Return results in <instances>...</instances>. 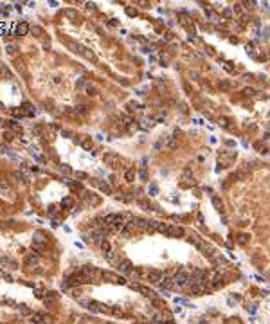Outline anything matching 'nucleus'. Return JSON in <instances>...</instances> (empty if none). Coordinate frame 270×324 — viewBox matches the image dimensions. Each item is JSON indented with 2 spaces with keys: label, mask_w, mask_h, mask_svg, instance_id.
I'll return each instance as SVG.
<instances>
[{
  "label": "nucleus",
  "mask_w": 270,
  "mask_h": 324,
  "mask_svg": "<svg viewBox=\"0 0 270 324\" xmlns=\"http://www.w3.org/2000/svg\"><path fill=\"white\" fill-rule=\"evenodd\" d=\"M78 272H79V276L83 277V283H92V281H96V277L99 276V270H97L96 267H90V265L81 267Z\"/></svg>",
  "instance_id": "nucleus-1"
},
{
  "label": "nucleus",
  "mask_w": 270,
  "mask_h": 324,
  "mask_svg": "<svg viewBox=\"0 0 270 324\" xmlns=\"http://www.w3.org/2000/svg\"><path fill=\"white\" fill-rule=\"evenodd\" d=\"M189 281H191V276L187 272H184V270H180V272H176L175 277H173V283H175V288H185L189 285Z\"/></svg>",
  "instance_id": "nucleus-2"
},
{
  "label": "nucleus",
  "mask_w": 270,
  "mask_h": 324,
  "mask_svg": "<svg viewBox=\"0 0 270 324\" xmlns=\"http://www.w3.org/2000/svg\"><path fill=\"white\" fill-rule=\"evenodd\" d=\"M45 247H47V238L41 232H34V236H33V248L34 250H43Z\"/></svg>",
  "instance_id": "nucleus-3"
},
{
  "label": "nucleus",
  "mask_w": 270,
  "mask_h": 324,
  "mask_svg": "<svg viewBox=\"0 0 270 324\" xmlns=\"http://www.w3.org/2000/svg\"><path fill=\"white\" fill-rule=\"evenodd\" d=\"M90 311H94V313H97V311H103V313H106V311H110L108 310V306H105L103 302H97V301H87V302H83Z\"/></svg>",
  "instance_id": "nucleus-4"
},
{
  "label": "nucleus",
  "mask_w": 270,
  "mask_h": 324,
  "mask_svg": "<svg viewBox=\"0 0 270 324\" xmlns=\"http://www.w3.org/2000/svg\"><path fill=\"white\" fill-rule=\"evenodd\" d=\"M182 234H184V229H182L180 225H173V223L168 225L166 236H169V238H178V236H182Z\"/></svg>",
  "instance_id": "nucleus-5"
},
{
  "label": "nucleus",
  "mask_w": 270,
  "mask_h": 324,
  "mask_svg": "<svg viewBox=\"0 0 270 324\" xmlns=\"http://www.w3.org/2000/svg\"><path fill=\"white\" fill-rule=\"evenodd\" d=\"M119 162H121V159H119L115 153H106L105 155V164L110 166V168H113V169L119 168Z\"/></svg>",
  "instance_id": "nucleus-6"
},
{
  "label": "nucleus",
  "mask_w": 270,
  "mask_h": 324,
  "mask_svg": "<svg viewBox=\"0 0 270 324\" xmlns=\"http://www.w3.org/2000/svg\"><path fill=\"white\" fill-rule=\"evenodd\" d=\"M101 276H103V279H105V281H110V283H115V285H121V283H124V279H122V277L115 276L113 272H108V270H105V272H103Z\"/></svg>",
  "instance_id": "nucleus-7"
},
{
  "label": "nucleus",
  "mask_w": 270,
  "mask_h": 324,
  "mask_svg": "<svg viewBox=\"0 0 270 324\" xmlns=\"http://www.w3.org/2000/svg\"><path fill=\"white\" fill-rule=\"evenodd\" d=\"M164 279V274L160 272V270H150V272H148V281H150V283H160V281Z\"/></svg>",
  "instance_id": "nucleus-8"
},
{
  "label": "nucleus",
  "mask_w": 270,
  "mask_h": 324,
  "mask_svg": "<svg viewBox=\"0 0 270 324\" xmlns=\"http://www.w3.org/2000/svg\"><path fill=\"white\" fill-rule=\"evenodd\" d=\"M220 286H223V276L214 274V276L209 279V288L214 290V288H220Z\"/></svg>",
  "instance_id": "nucleus-9"
},
{
  "label": "nucleus",
  "mask_w": 270,
  "mask_h": 324,
  "mask_svg": "<svg viewBox=\"0 0 270 324\" xmlns=\"http://www.w3.org/2000/svg\"><path fill=\"white\" fill-rule=\"evenodd\" d=\"M119 270H121L122 274H126V276L133 274V265H132V261H128V259L121 261V263H119Z\"/></svg>",
  "instance_id": "nucleus-10"
},
{
  "label": "nucleus",
  "mask_w": 270,
  "mask_h": 324,
  "mask_svg": "<svg viewBox=\"0 0 270 324\" xmlns=\"http://www.w3.org/2000/svg\"><path fill=\"white\" fill-rule=\"evenodd\" d=\"M160 290H166V292H169V290H175V283H173V277H164L160 281Z\"/></svg>",
  "instance_id": "nucleus-11"
},
{
  "label": "nucleus",
  "mask_w": 270,
  "mask_h": 324,
  "mask_svg": "<svg viewBox=\"0 0 270 324\" xmlns=\"http://www.w3.org/2000/svg\"><path fill=\"white\" fill-rule=\"evenodd\" d=\"M78 142H79L81 148H85V150H92V141H90L88 135H79Z\"/></svg>",
  "instance_id": "nucleus-12"
},
{
  "label": "nucleus",
  "mask_w": 270,
  "mask_h": 324,
  "mask_svg": "<svg viewBox=\"0 0 270 324\" xmlns=\"http://www.w3.org/2000/svg\"><path fill=\"white\" fill-rule=\"evenodd\" d=\"M29 31H31V27H29L27 22H20L18 27H16V36H25Z\"/></svg>",
  "instance_id": "nucleus-13"
},
{
  "label": "nucleus",
  "mask_w": 270,
  "mask_h": 324,
  "mask_svg": "<svg viewBox=\"0 0 270 324\" xmlns=\"http://www.w3.org/2000/svg\"><path fill=\"white\" fill-rule=\"evenodd\" d=\"M22 113L24 115H34V108H33V104H29V103H24V106H22Z\"/></svg>",
  "instance_id": "nucleus-14"
},
{
  "label": "nucleus",
  "mask_w": 270,
  "mask_h": 324,
  "mask_svg": "<svg viewBox=\"0 0 270 324\" xmlns=\"http://www.w3.org/2000/svg\"><path fill=\"white\" fill-rule=\"evenodd\" d=\"M85 92H87V96H97V87L96 85H90V83H87L85 85Z\"/></svg>",
  "instance_id": "nucleus-15"
},
{
  "label": "nucleus",
  "mask_w": 270,
  "mask_h": 324,
  "mask_svg": "<svg viewBox=\"0 0 270 324\" xmlns=\"http://www.w3.org/2000/svg\"><path fill=\"white\" fill-rule=\"evenodd\" d=\"M31 322L33 324H45V317L41 315V313H34L33 317H31Z\"/></svg>",
  "instance_id": "nucleus-16"
},
{
  "label": "nucleus",
  "mask_w": 270,
  "mask_h": 324,
  "mask_svg": "<svg viewBox=\"0 0 270 324\" xmlns=\"http://www.w3.org/2000/svg\"><path fill=\"white\" fill-rule=\"evenodd\" d=\"M25 263H27V265H36V263H38V254L31 252V254L25 258Z\"/></svg>",
  "instance_id": "nucleus-17"
},
{
  "label": "nucleus",
  "mask_w": 270,
  "mask_h": 324,
  "mask_svg": "<svg viewBox=\"0 0 270 324\" xmlns=\"http://www.w3.org/2000/svg\"><path fill=\"white\" fill-rule=\"evenodd\" d=\"M248 238H250V236L245 234V232L238 234V243H240V245H247V243H248Z\"/></svg>",
  "instance_id": "nucleus-18"
},
{
  "label": "nucleus",
  "mask_w": 270,
  "mask_h": 324,
  "mask_svg": "<svg viewBox=\"0 0 270 324\" xmlns=\"http://www.w3.org/2000/svg\"><path fill=\"white\" fill-rule=\"evenodd\" d=\"M213 205H214V209H218V211H222V209H223V204H222V200L218 196H213Z\"/></svg>",
  "instance_id": "nucleus-19"
},
{
  "label": "nucleus",
  "mask_w": 270,
  "mask_h": 324,
  "mask_svg": "<svg viewBox=\"0 0 270 324\" xmlns=\"http://www.w3.org/2000/svg\"><path fill=\"white\" fill-rule=\"evenodd\" d=\"M99 189H101L103 193H106V195H112V187H110L108 184H105V182H99Z\"/></svg>",
  "instance_id": "nucleus-20"
},
{
  "label": "nucleus",
  "mask_w": 270,
  "mask_h": 324,
  "mask_svg": "<svg viewBox=\"0 0 270 324\" xmlns=\"http://www.w3.org/2000/svg\"><path fill=\"white\" fill-rule=\"evenodd\" d=\"M168 225H169V223H160V222H157V231H159V232H162V234L166 236V231H168Z\"/></svg>",
  "instance_id": "nucleus-21"
},
{
  "label": "nucleus",
  "mask_w": 270,
  "mask_h": 324,
  "mask_svg": "<svg viewBox=\"0 0 270 324\" xmlns=\"http://www.w3.org/2000/svg\"><path fill=\"white\" fill-rule=\"evenodd\" d=\"M2 137H4V141H6V142H11V141L15 139V135H13V132H9V130H7V132H4V133H2Z\"/></svg>",
  "instance_id": "nucleus-22"
},
{
  "label": "nucleus",
  "mask_w": 270,
  "mask_h": 324,
  "mask_svg": "<svg viewBox=\"0 0 270 324\" xmlns=\"http://www.w3.org/2000/svg\"><path fill=\"white\" fill-rule=\"evenodd\" d=\"M105 258H106L108 261H115V258H117L115 250H108V252H105Z\"/></svg>",
  "instance_id": "nucleus-23"
},
{
  "label": "nucleus",
  "mask_w": 270,
  "mask_h": 324,
  "mask_svg": "<svg viewBox=\"0 0 270 324\" xmlns=\"http://www.w3.org/2000/svg\"><path fill=\"white\" fill-rule=\"evenodd\" d=\"M72 198H63V200H61V207H65V209H70L72 207Z\"/></svg>",
  "instance_id": "nucleus-24"
},
{
  "label": "nucleus",
  "mask_w": 270,
  "mask_h": 324,
  "mask_svg": "<svg viewBox=\"0 0 270 324\" xmlns=\"http://www.w3.org/2000/svg\"><path fill=\"white\" fill-rule=\"evenodd\" d=\"M124 178H126L128 182H133V178H135V171H133V169H128L126 173H124Z\"/></svg>",
  "instance_id": "nucleus-25"
},
{
  "label": "nucleus",
  "mask_w": 270,
  "mask_h": 324,
  "mask_svg": "<svg viewBox=\"0 0 270 324\" xmlns=\"http://www.w3.org/2000/svg\"><path fill=\"white\" fill-rule=\"evenodd\" d=\"M148 193H150V196H157V193H159V185H157V184H151Z\"/></svg>",
  "instance_id": "nucleus-26"
},
{
  "label": "nucleus",
  "mask_w": 270,
  "mask_h": 324,
  "mask_svg": "<svg viewBox=\"0 0 270 324\" xmlns=\"http://www.w3.org/2000/svg\"><path fill=\"white\" fill-rule=\"evenodd\" d=\"M99 245H101V248H103V252H108V250H112V248H110V243H108V239H103Z\"/></svg>",
  "instance_id": "nucleus-27"
},
{
  "label": "nucleus",
  "mask_w": 270,
  "mask_h": 324,
  "mask_svg": "<svg viewBox=\"0 0 270 324\" xmlns=\"http://www.w3.org/2000/svg\"><path fill=\"white\" fill-rule=\"evenodd\" d=\"M9 126H11L13 132H22V126H20L18 122H15V121H9Z\"/></svg>",
  "instance_id": "nucleus-28"
},
{
  "label": "nucleus",
  "mask_w": 270,
  "mask_h": 324,
  "mask_svg": "<svg viewBox=\"0 0 270 324\" xmlns=\"http://www.w3.org/2000/svg\"><path fill=\"white\" fill-rule=\"evenodd\" d=\"M6 50H7V54H15V52H16V45L15 43H7L6 45Z\"/></svg>",
  "instance_id": "nucleus-29"
},
{
  "label": "nucleus",
  "mask_w": 270,
  "mask_h": 324,
  "mask_svg": "<svg viewBox=\"0 0 270 324\" xmlns=\"http://www.w3.org/2000/svg\"><path fill=\"white\" fill-rule=\"evenodd\" d=\"M128 106H130V110H132V112H133V110H141V108H142L141 104H139V103H135V101L128 103Z\"/></svg>",
  "instance_id": "nucleus-30"
},
{
  "label": "nucleus",
  "mask_w": 270,
  "mask_h": 324,
  "mask_svg": "<svg viewBox=\"0 0 270 324\" xmlns=\"http://www.w3.org/2000/svg\"><path fill=\"white\" fill-rule=\"evenodd\" d=\"M256 308H257V302H250V304H248V313H250V315H254V313L257 311Z\"/></svg>",
  "instance_id": "nucleus-31"
},
{
  "label": "nucleus",
  "mask_w": 270,
  "mask_h": 324,
  "mask_svg": "<svg viewBox=\"0 0 270 324\" xmlns=\"http://www.w3.org/2000/svg\"><path fill=\"white\" fill-rule=\"evenodd\" d=\"M184 180H191V175H189V171H185V173H184ZM182 185H184V187H187V185H189V182H182Z\"/></svg>",
  "instance_id": "nucleus-32"
},
{
  "label": "nucleus",
  "mask_w": 270,
  "mask_h": 324,
  "mask_svg": "<svg viewBox=\"0 0 270 324\" xmlns=\"http://www.w3.org/2000/svg\"><path fill=\"white\" fill-rule=\"evenodd\" d=\"M59 169H61V173H65V175H70V173H72V169L69 168V166H67V164H63V166H61V168H59Z\"/></svg>",
  "instance_id": "nucleus-33"
},
{
  "label": "nucleus",
  "mask_w": 270,
  "mask_h": 324,
  "mask_svg": "<svg viewBox=\"0 0 270 324\" xmlns=\"http://www.w3.org/2000/svg\"><path fill=\"white\" fill-rule=\"evenodd\" d=\"M175 302H176V304H189V302L185 301V299H182V297H175Z\"/></svg>",
  "instance_id": "nucleus-34"
},
{
  "label": "nucleus",
  "mask_w": 270,
  "mask_h": 324,
  "mask_svg": "<svg viewBox=\"0 0 270 324\" xmlns=\"http://www.w3.org/2000/svg\"><path fill=\"white\" fill-rule=\"evenodd\" d=\"M126 15L128 16H135V15H137V11H135L133 7H126Z\"/></svg>",
  "instance_id": "nucleus-35"
},
{
  "label": "nucleus",
  "mask_w": 270,
  "mask_h": 324,
  "mask_svg": "<svg viewBox=\"0 0 270 324\" xmlns=\"http://www.w3.org/2000/svg\"><path fill=\"white\" fill-rule=\"evenodd\" d=\"M0 189H6V191H9V184H7V182H4V180H0Z\"/></svg>",
  "instance_id": "nucleus-36"
},
{
  "label": "nucleus",
  "mask_w": 270,
  "mask_h": 324,
  "mask_svg": "<svg viewBox=\"0 0 270 324\" xmlns=\"http://www.w3.org/2000/svg\"><path fill=\"white\" fill-rule=\"evenodd\" d=\"M31 31H33L34 34H38V36H41V34H43V31H41L40 27H33V29H31Z\"/></svg>",
  "instance_id": "nucleus-37"
},
{
  "label": "nucleus",
  "mask_w": 270,
  "mask_h": 324,
  "mask_svg": "<svg viewBox=\"0 0 270 324\" xmlns=\"http://www.w3.org/2000/svg\"><path fill=\"white\" fill-rule=\"evenodd\" d=\"M76 112H78V113H81V115H85V113H87V108H85V106H78V108H76Z\"/></svg>",
  "instance_id": "nucleus-38"
},
{
  "label": "nucleus",
  "mask_w": 270,
  "mask_h": 324,
  "mask_svg": "<svg viewBox=\"0 0 270 324\" xmlns=\"http://www.w3.org/2000/svg\"><path fill=\"white\" fill-rule=\"evenodd\" d=\"M229 87H231V85H229L227 81H222V83H220V88H222V90H227Z\"/></svg>",
  "instance_id": "nucleus-39"
},
{
  "label": "nucleus",
  "mask_w": 270,
  "mask_h": 324,
  "mask_svg": "<svg viewBox=\"0 0 270 324\" xmlns=\"http://www.w3.org/2000/svg\"><path fill=\"white\" fill-rule=\"evenodd\" d=\"M254 148H256L257 151H263V144H261V142H256V144H254Z\"/></svg>",
  "instance_id": "nucleus-40"
},
{
  "label": "nucleus",
  "mask_w": 270,
  "mask_h": 324,
  "mask_svg": "<svg viewBox=\"0 0 270 324\" xmlns=\"http://www.w3.org/2000/svg\"><path fill=\"white\" fill-rule=\"evenodd\" d=\"M141 178H142V180H146V178H148V173H146V169H141Z\"/></svg>",
  "instance_id": "nucleus-41"
},
{
  "label": "nucleus",
  "mask_w": 270,
  "mask_h": 324,
  "mask_svg": "<svg viewBox=\"0 0 270 324\" xmlns=\"http://www.w3.org/2000/svg\"><path fill=\"white\" fill-rule=\"evenodd\" d=\"M41 294H43V292H41V288H36V297H40V299H41V297H43Z\"/></svg>",
  "instance_id": "nucleus-42"
},
{
  "label": "nucleus",
  "mask_w": 270,
  "mask_h": 324,
  "mask_svg": "<svg viewBox=\"0 0 270 324\" xmlns=\"http://www.w3.org/2000/svg\"><path fill=\"white\" fill-rule=\"evenodd\" d=\"M223 15H225V16H232V11H231V9H225Z\"/></svg>",
  "instance_id": "nucleus-43"
},
{
  "label": "nucleus",
  "mask_w": 270,
  "mask_h": 324,
  "mask_svg": "<svg viewBox=\"0 0 270 324\" xmlns=\"http://www.w3.org/2000/svg\"><path fill=\"white\" fill-rule=\"evenodd\" d=\"M67 15H69V16H70V18H76V16H78V15H76V13H74V11H67Z\"/></svg>",
  "instance_id": "nucleus-44"
},
{
  "label": "nucleus",
  "mask_w": 270,
  "mask_h": 324,
  "mask_svg": "<svg viewBox=\"0 0 270 324\" xmlns=\"http://www.w3.org/2000/svg\"><path fill=\"white\" fill-rule=\"evenodd\" d=\"M2 207H4V204H2V202H0V211H2Z\"/></svg>",
  "instance_id": "nucleus-45"
},
{
  "label": "nucleus",
  "mask_w": 270,
  "mask_h": 324,
  "mask_svg": "<svg viewBox=\"0 0 270 324\" xmlns=\"http://www.w3.org/2000/svg\"><path fill=\"white\" fill-rule=\"evenodd\" d=\"M168 324H175V322H173V321H169V322H168Z\"/></svg>",
  "instance_id": "nucleus-46"
}]
</instances>
